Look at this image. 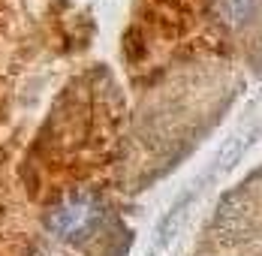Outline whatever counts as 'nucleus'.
Segmentation results:
<instances>
[{"label":"nucleus","instance_id":"obj_1","mask_svg":"<svg viewBox=\"0 0 262 256\" xmlns=\"http://www.w3.org/2000/svg\"><path fill=\"white\" fill-rule=\"evenodd\" d=\"M100 223V202L88 193H76L67 196L54 205L46 217V226L52 229V235L63 238V241H81Z\"/></svg>","mask_w":262,"mask_h":256}]
</instances>
